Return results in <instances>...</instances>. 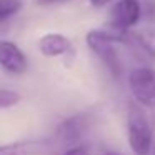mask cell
<instances>
[{
  "mask_svg": "<svg viewBox=\"0 0 155 155\" xmlns=\"http://www.w3.org/2000/svg\"><path fill=\"white\" fill-rule=\"evenodd\" d=\"M125 138L134 155H152L155 147V122L152 117L132 102L125 118Z\"/></svg>",
  "mask_w": 155,
  "mask_h": 155,
  "instance_id": "obj_1",
  "label": "cell"
},
{
  "mask_svg": "<svg viewBox=\"0 0 155 155\" xmlns=\"http://www.w3.org/2000/svg\"><path fill=\"white\" fill-rule=\"evenodd\" d=\"M87 47L92 50V54L105 65L108 74L114 78H120L124 74V64H122L118 45H128V35L122 37L107 28H95L90 30L85 37Z\"/></svg>",
  "mask_w": 155,
  "mask_h": 155,
  "instance_id": "obj_2",
  "label": "cell"
},
{
  "mask_svg": "<svg viewBox=\"0 0 155 155\" xmlns=\"http://www.w3.org/2000/svg\"><path fill=\"white\" fill-rule=\"evenodd\" d=\"M128 92L135 105L143 108L155 122V67L138 65L127 75Z\"/></svg>",
  "mask_w": 155,
  "mask_h": 155,
  "instance_id": "obj_3",
  "label": "cell"
},
{
  "mask_svg": "<svg viewBox=\"0 0 155 155\" xmlns=\"http://www.w3.org/2000/svg\"><path fill=\"white\" fill-rule=\"evenodd\" d=\"M142 15H143V8L140 0H115L108 8L105 28L125 37L132 32V28L138 25Z\"/></svg>",
  "mask_w": 155,
  "mask_h": 155,
  "instance_id": "obj_4",
  "label": "cell"
},
{
  "mask_svg": "<svg viewBox=\"0 0 155 155\" xmlns=\"http://www.w3.org/2000/svg\"><path fill=\"white\" fill-rule=\"evenodd\" d=\"M90 128V115L88 114H75L72 117L65 118L55 130V138L57 142L64 145H77L85 135V132Z\"/></svg>",
  "mask_w": 155,
  "mask_h": 155,
  "instance_id": "obj_5",
  "label": "cell"
},
{
  "mask_svg": "<svg viewBox=\"0 0 155 155\" xmlns=\"http://www.w3.org/2000/svg\"><path fill=\"white\" fill-rule=\"evenodd\" d=\"M0 67L10 75H24L28 70V60L17 44L0 40Z\"/></svg>",
  "mask_w": 155,
  "mask_h": 155,
  "instance_id": "obj_6",
  "label": "cell"
},
{
  "mask_svg": "<svg viewBox=\"0 0 155 155\" xmlns=\"http://www.w3.org/2000/svg\"><path fill=\"white\" fill-rule=\"evenodd\" d=\"M38 50L42 52L44 57L55 58V57H64L74 52V45H72L70 38L65 37L62 34H45L38 40Z\"/></svg>",
  "mask_w": 155,
  "mask_h": 155,
  "instance_id": "obj_7",
  "label": "cell"
},
{
  "mask_svg": "<svg viewBox=\"0 0 155 155\" xmlns=\"http://www.w3.org/2000/svg\"><path fill=\"white\" fill-rule=\"evenodd\" d=\"M128 44L134 45L138 52H142L147 58H150V62L155 64V28L153 27L130 32L128 34Z\"/></svg>",
  "mask_w": 155,
  "mask_h": 155,
  "instance_id": "obj_8",
  "label": "cell"
},
{
  "mask_svg": "<svg viewBox=\"0 0 155 155\" xmlns=\"http://www.w3.org/2000/svg\"><path fill=\"white\" fill-rule=\"evenodd\" d=\"M42 148L44 142L40 140H20L0 145V155H35Z\"/></svg>",
  "mask_w": 155,
  "mask_h": 155,
  "instance_id": "obj_9",
  "label": "cell"
},
{
  "mask_svg": "<svg viewBox=\"0 0 155 155\" xmlns=\"http://www.w3.org/2000/svg\"><path fill=\"white\" fill-rule=\"evenodd\" d=\"M22 8L20 0H0V22L15 15Z\"/></svg>",
  "mask_w": 155,
  "mask_h": 155,
  "instance_id": "obj_10",
  "label": "cell"
},
{
  "mask_svg": "<svg viewBox=\"0 0 155 155\" xmlns=\"http://www.w3.org/2000/svg\"><path fill=\"white\" fill-rule=\"evenodd\" d=\"M20 102V94L15 90H7V88H0V110L10 108Z\"/></svg>",
  "mask_w": 155,
  "mask_h": 155,
  "instance_id": "obj_11",
  "label": "cell"
},
{
  "mask_svg": "<svg viewBox=\"0 0 155 155\" xmlns=\"http://www.w3.org/2000/svg\"><path fill=\"white\" fill-rule=\"evenodd\" d=\"M62 155H92V152H90V148H88L85 143H77V145L68 147Z\"/></svg>",
  "mask_w": 155,
  "mask_h": 155,
  "instance_id": "obj_12",
  "label": "cell"
},
{
  "mask_svg": "<svg viewBox=\"0 0 155 155\" xmlns=\"http://www.w3.org/2000/svg\"><path fill=\"white\" fill-rule=\"evenodd\" d=\"M112 2H115V0H90V5L92 7L100 8V7H105V5L112 4Z\"/></svg>",
  "mask_w": 155,
  "mask_h": 155,
  "instance_id": "obj_13",
  "label": "cell"
},
{
  "mask_svg": "<svg viewBox=\"0 0 155 155\" xmlns=\"http://www.w3.org/2000/svg\"><path fill=\"white\" fill-rule=\"evenodd\" d=\"M57 2H64V0H37L38 5H50V4H57Z\"/></svg>",
  "mask_w": 155,
  "mask_h": 155,
  "instance_id": "obj_14",
  "label": "cell"
},
{
  "mask_svg": "<svg viewBox=\"0 0 155 155\" xmlns=\"http://www.w3.org/2000/svg\"><path fill=\"white\" fill-rule=\"evenodd\" d=\"M102 155H125V153H122V152H118V150H105Z\"/></svg>",
  "mask_w": 155,
  "mask_h": 155,
  "instance_id": "obj_15",
  "label": "cell"
},
{
  "mask_svg": "<svg viewBox=\"0 0 155 155\" xmlns=\"http://www.w3.org/2000/svg\"><path fill=\"white\" fill-rule=\"evenodd\" d=\"M152 155H155V147H153V153H152Z\"/></svg>",
  "mask_w": 155,
  "mask_h": 155,
  "instance_id": "obj_16",
  "label": "cell"
}]
</instances>
